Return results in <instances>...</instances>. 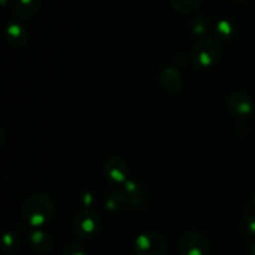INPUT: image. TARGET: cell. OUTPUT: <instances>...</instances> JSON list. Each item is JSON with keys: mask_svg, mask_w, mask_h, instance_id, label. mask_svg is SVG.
Wrapping results in <instances>:
<instances>
[{"mask_svg": "<svg viewBox=\"0 0 255 255\" xmlns=\"http://www.w3.org/2000/svg\"><path fill=\"white\" fill-rule=\"evenodd\" d=\"M249 255H255V243L249 249Z\"/></svg>", "mask_w": 255, "mask_h": 255, "instance_id": "obj_21", "label": "cell"}, {"mask_svg": "<svg viewBox=\"0 0 255 255\" xmlns=\"http://www.w3.org/2000/svg\"><path fill=\"white\" fill-rule=\"evenodd\" d=\"M191 30L194 35L203 36L211 30V20L204 15H197L192 19Z\"/></svg>", "mask_w": 255, "mask_h": 255, "instance_id": "obj_15", "label": "cell"}, {"mask_svg": "<svg viewBox=\"0 0 255 255\" xmlns=\"http://www.w3.org/2000/svg\"><path fill=\"white\" fill-rule=\"evenodd\" d=\"M20 247V238L16 233L14 232H7L4 236V242H2V248L5 252L9 253H14L17 251Z\"/></svg>", "mask_w": 255, "mask_h": 255, "instance_id": "obj_17", "label": "cell"}, {"mask_svg": "<svg viewBox=\"0 0 255 255\" xmlns=\"http://www.w3.org/2000/svg\"><path fill=\"white\" fill-rule=\"evenodd\" d=\"M6 255H16V254H14V253H9V254H6Z\"/></svg>", "mask_w": 255, "mask_h": 255, "instance_id": "obj_25", "label": "cell"}, {"mask_svg": "<svg viewBox=\"0 0 255 255\" xmlns=\"http://www.w3.org/2000/svg\"><path fill=\"white\" fill-rule=\"evenodd\" d=\"M222 57V47L214 39L203 37L194 44L191 51L192 62L198 69L214 66Z\"/></svg>", "mask_w": 255, "mask_h": 255, "instance_id": "obj_2", "label": "cell"}, {"mask_svg": "<svg viewBox=\"0 0 255 255\" xmlns=\"http://www.w3.org/2000/svg\"><path fill=\"white\" fill-rule=\"evenodd\" d=\"M27 36H29V32L21 22H7L6 27H5V39H6L7 44L11 45L12 47H21L26 44Z\"/></svg>", "mask_w": 255, "mask_h": 255, "instance_id": "obj_10", "label": "cell"}, {"mask_svg": "<svg viewBox=\"0 0 255 255\" xmlns=\"http://www.w3.org/2000/svg\"><path fill=\"white\" fill-rule=\"evenodd\" d=\"M128 206V198H127L124 189L112 192L105 199V208L110 212H121Z\"/></svg>", "mask_w": 255, "mask_h": 255, "instance_id": "obj_13", "label": "cell"}, {"mask_svg": "<svg viewBox=\"0 0 255 255\" xmlns=\"http://www.w3.org/2000/svg\"><path fill=\"white\" fill-rule=\"evenodd\" d=\"M133 251L136 255H166L167 242L162 234L146 232L136 238Z\"/></svg>", "mask_w": 255, "mask_h": 255, "instance_id": "obj_4", "label": "cell"}, {"mask_svg": "<svg viewBox=\"0 0 255 255\" xmlns=\"http://www.w3.org/2000/svg\"><path fill=\"white\" fill-rule=\"evenodd\" d=\"M79 202L84 209H92V203H94V196L90 192H82L79 197Z\"/></svg>", "mask_w": 255, "mask_h": 255, "instance_id": "obj_20", "label": "cell"}, {"mask_svg": "<svg viewBox=\"0 0 255 255\" xmlns=\"http://www.w3.org/2000/svg\"><path fill=\"white\" fill-rule=\"evenodd\" d=\"M232 1H236V2H239V1H244V0H232Z\"/></svg>", "mask_w": 255, "mask_h": 255, "instance_id": "obj_23", "label": "cell"}, {"mask_svg": "<svg viewBox=\"0 0 255 255\" xmlns=\"http://www.w3.org/2000/svg\"><path fill=\"white\" fill-rule=\"evenodd\" d=\"M178 251L181 255H208L209 242L201 232L188 231L179 238Z\"/></svg>", "mask_w": 255, "mask_h": 255, "instance_id": "obj_5", "label": "cell"}, {"mask_svg": "<svg viewBox=\"0 0 255 255\" xmlns=\"http://www.w3.org/2000/svg\"><path fill=\"white\" fill-rule=\"evenodd\" d=\"M172 6L182 14H188L194 11L201 4V0H171Z\"/></svg>", "mask_w": 255, "mask_h": 255, "instance_id": "obj_16", "label": "cell"}, {"mask_svg": "<svg viewBox=\"0 0 255 255\" xmlns=\"http://www.w3.org/2000/svg\"><path fill=\"white\" fill-rule=\"evenodd\" d=\"M237 27L231 20L223 19L221 21H218L214 26V34L222 41H228V40H232L234 36H236Z\"/></svg>", "mask_w": 255, "mask_h": 255, "instance_id": "obj_14", "label": "cell"}, {"mask_svg": "<svg viewBox=\"0 0 255 255\" xmlns=\"http://www.w3.org/2000/svg\"><path fill=\"white\" fill-rule=\"evenodd\" d=\"M54 208L51 197L45 193H35L25 199L21 208V216L29 226L39 228L51 221Z\"/></svg>", "mask_w": 255, "mask_h": 255, "instance_id": "obj_1", "label": "cell"}, {"mask_svg": "<svg viewBox=\"0 0 255 255\" xmlns=\"http://www.w3.org/2000/svg\"><path fill=\"white\" fill-rule=\"evenodd\" d=\"M162 1H163V0H162Z\"/></svg>", "mask_w": 255, "mask_h": 255, "instance_id": "obj_26", "label": "cell"}, {"mask_svg": "<svg viewBox=\"0 0 255 255\" xmlns=\"http://www.w3.org/2000/svg\"><path fill=\"white\" fill-rule=\"evenodd\" d=\"M104 174L112 184H125L129 179V168L121 157H110L104 164Z\"/></svg>", "mask_w": 255, "mask_h": 255, "instance_id": "obj_6", "label": "cell"}, {"mask_svg": "<svg viewBox=\"0 0 255 255\" xmlns=\"http://www.w3.org/2000/svg\"><path fill=\"white\" fill-rule=\"evenodd\" d=\"M159 84L163 86L166 91L171 94H178L183 89V80L182 75L176 67L167 66L159 72Z\"/></svg>", "mask_w": 255, "mask_h": 255, "instance_id": "obj_9", "label": "cell"}, {"mask_svg": "<svg viewBox=\"0 0 255 255\" xmlns=\"http://www.w3.org/2000/svg\"><path fill=\"white\" fill-rule=\"evenodd\" d=\"M124 191L132 208H142L144 206L148 193L141 182L136 181V179H128L124 184Z\"/></svg>", "mask_w": 255, "mask_h": 255, "instance_id": "obj_8", "label": "cell"}, {"mask_svg": "<svg viewBox=\"0 0 255 255\" xmlns=\"http://www.w3.org/2000/svg\"><path fill=\"white\" fill-rule=\"evenodd\" d=\"M72 227L76 236L82 239H91L96 236L101 228V218L94 209H81L75 216Z\"/></svg>", "mask_w": 255, "mask_h": 255, "instance_id": "obj_3", "label": "cell"}, {"mask_svg": "<svg viewBox=\"0 0 255 255\" xmlns=\"http://www.w3.org/2000/svg\"><path fill=\"white\" fill-rule=\"evenodd\" d=\"M242 232L247 237H255V214H247L242 219Z\"/></svg>", "mask_w": 255, "mask_h": 255, "instance_id": "obj_18", "label": "cell"}, {"mask_svg": "<svg viewBox=\"0 0 255 255\" xmlns=\"http://www.w3.org/2000/svg\"><path fill=\"white\" fill-rule=\"evenodd\" d=\"M41 6V0H16L15 1V14L22 20L32 19Z\"/></svg>", "mask_w": 255, "mask_h": 255, "instance_id": "obj_12", "label": "cell"}, {"mask_svg": "<svg viewBox=\"0 0 255 255\" xmlns=\"http://www.w3.org/2000/svg\"><path fill=\"white\" fill-rule=\"evenodd\" d=\"M227 106L232 116L239 120L248 119L254 109L252 97L243 91H234L233 94L229 95L227 100Z\"/></svg>", "mask_w": 255, "mask_h": 255, "instance_id": "obj_7", "label": "cell"}, {"mask_svg": "<svg viewBox=\"0 0 255 255\" xmlns=\"http://www.w3.org/2000/svg\"><path fill=\"white\" fill-rule=\"evenodd\" d=\"M29 244L32 248V251H35L36 253L45 254L52 251L54 241H52V237L50 234H47L46 232L35 229V231H32L30 233Z\"/></svg>", "mask_w": 255, "mask_h": 255, "instance_id": "obj_11", "label": "cell"}, {"mask_svg": "<svg viewBox=\"0 0 255 255\" xmlns=\"http://www.w3.org/2000/svg\"><path fill=\"white\" fill-rule=\"evenodd\" d=\"M0 2H1V5L2 6H7V5L10 4V0H0Z\"/></svg>", "mask_w": 255, "mask_h": 255, "instance_id": "obj_22", "label": "cell"}, {"mask_svg": "<svg viewBox=\"0 0 255 255\" xmlns=\"http://www.w3.org/2000/svg\"><path fill=\"white\" fill-rule=\"evenodd\" d=\"M64 255H86V252L79 243H69L65 247Z\"/></svg>", "mask_w": 255, "mask_h": 255, "instance_id": "obj_19", "label": "cell"}, {"mask_svg": "<svg viewBox=\"0 0 255 255\" xmlns=\"http://www.w3.org/2000/svg\"><path fill=\"white\" fill-rule=\"evenodd\" d=\"M253 206H254V209H255V197H254V201H253Z\"/></svg>", "mask_w": 255, "mask_h": 255, "instance_id": "obj_24", "label": "cell"}]
</instances>
